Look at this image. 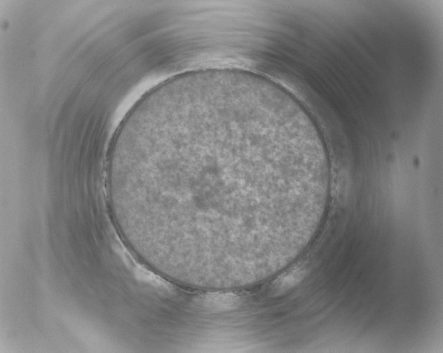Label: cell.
<instances>
[{
    "mask_svg": "<svg viewBox=\"0 0 443 353\" xmlns=\"http://www.w3.org/2000/svg\"><path fill=\"white\" fill-rule=\"evenodd\" d=\"M325 176L280 97L210 76L168 85L125 116L107 183L144 250L177 271L247 265L277 239L283 206L308 198Z\"/></svg>",
    "mask_w": 443,
    "mask_h": 353,
    "instance_id": "6da1fadb",
    "label": "cell"
},
{
    "mask_svg": "<svg viewBox=\"0 0 443 353\" xmlns=\"http://www.w3.org/2000/svg\"><path fill=\"white\" fill-rule=\"evenodd\" d=\"M306 266L300 264L291 268L282 274L273 284V290L275 294L286 292L299 284L306 276Z\"/></svg>",
    "mask_w": 443,
    "mask_h": 353,
    "instance_id": "7a4b0ae2",
    "label": "cell"
}]
</instances>
